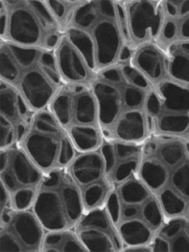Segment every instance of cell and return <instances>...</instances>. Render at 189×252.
Listing matches in <instances>:
<instances>
[{"label":"cell","mask_w":189,"mask_h":252,"mask_svg":"<svg viewBox=\"0 0 189 252\" xmlns=\"http://www.w3.org/2000/svg\"><path fill=\"white\" fill-rule=\"evenodd\" d=\"M47 108L66 131L77 152L101 147L104 139L91 87L63 84Z\"/></svg>","instance_id":"cell-4"},{"label":"cell","mask_w":189,"mask_h":252,"mask_svg":"<svg viewBox=\"0 0 189 252\" xmlns=\"http://www.w3.org/2000/svg\"><path fill=\"white\" fill-rule=\"evenodd\" d=\"M59 25L66 33L74 14L82 7L87 0H47Z\"/></svg>","instance_id":"cell-26"},{"label":"cell","mask_w":189,"mask_h":252,"mask_svg":"<svg viewBox=\"0 0 189 252\" xmlns=\"http://www.w3.org/2000/svg\"><path fill=\"white\" fill-rule=\"evenodd\" d=\"M120 3L129 54L140 44L159 40L163 30V0H122Z\"/></svg>","instance_id":"cell-8"},{"label":"cell","mask_w":189,"mask_h":252,"mask_svg":"<svg viewBox=\"0 0 189 252\" xmlns=\"http://www.w3.org/2000/svg\"><path fill=\"white\" fill-rule=\"evenodd\" d=\"M74 231L87 252H122L124 246L106 203L85 211Z\"/></svg>","instance_id":"cell-11"},{"label":"cell","mask_w":189,"mask_h":252,"mask_svg":"<svg viewBox=\"0 0 189 252\" xmlns=\"http://www.w3.org/2000/svg\"><path fill=\"white\" fill-rule=\"evenodd\" d=\"M165 48L169 54L174 84L189 91V44H175Z\"/></svg>","instance_id":"cell-23"},{"label":"cell","mask_w":189,"mask_h":252,"mask_svg":"<svg viewBox=\"0 0 189 252\" xmlns=\"http://www.w3.org/2000/svg\"><path fill=\"white\" fill-rule=\"evenodd\" d=\"M168 187L189 203V158L169 171Z\"/></svg>","instance_id":"cell-27"},{"label":"cell","mask_w":189,"mask_h":252,"mask_svg":"<svg viewBox=\"0 0 189 252\" xmlns=\"http://www.w3.org/2000/svg\"><path fill=\"white\" fill-rule=\"evenodd\" d=\"M186 222L187 219L183 216L165 218L163 224L156 234L170 241L184 229Z\"/></svg>","instance_id":"cell-29"},{"label":"cell","mask_w":189,"mask_h":252,"mask_svg":"<svg viewBox=\"0 0 189 252\" xmlns=\"http://www.w3.org/2000/svg\"><path fill=\"white\" fill-rule=\"evenodd\" d=\"M41 252H87L74 229L46 231Z\"/></svg>","instance_id":"cell-22"},{"label":"cell","mask_w":189,"mask_h":252,"mask_svg":"<svg viewBox=\"0 0 189 252\" xmlns=\"http://www.w3.org/2000/svg\"><path fill=\"white\" fill-rule=\"evenodd\" d=\"M31 209L46 231L74 229L85 210L66 166L44 173Z\"/></svg>","instance_id":"cell-5"},{"label":"cell","mask_w":189,"mask_h":252,"mask_svg":"<svg viewBox=\"0 0 189 252\" xmlns=\"http://www.w3.org/2000/svg\"><path fill=\"white\" fill-rule=\"evenodd\" d=\"M149 116L152 133L180 138L189 144V112L157 107Z\"/></svg>","instance_id":"cell-19"},{"label":"cell","mask_w":189,"mask_h":252,"mask_svg":"<svg viewBox=\"0 0 189 252\" xmlns=\"http://www.w3.org/2000/svg\"><path fill=\"white\" fill-rule=\"evenodd\" d=\"M56 70L63 84L91 87L97 76L84 51L68 33L53 50Z\"/></svg>","instance_id":"cell-13"},{"label":"cell","mask_w":189,"mask_h":252,"mask_svg":"<svg viewBox=\"0 0 189 252\" xmlns=\"http://www.w3.org/2000/svg\"><path fill=\"white\" fill-rule=\"evenodd\" d=\"M0 87V122H4L13 129L19 142L34 113L28 108L20 95L11 87L1 82Z\"/></svg>","instance_id":"cell-18"},{"label":"cell","mask_w":189,"mask_h":252,"mask_svg":"<svg viewBox=\"0 0 189 252\" xmlns=\"http://www.w3.org/2000/svg\"><path fill=\"white\" fill-rule=\"evenodd\" d=\"M126 64L146 82L152 91H158L165 84L175 85L171 77L168 50L157 39L147 41L131 50Z\"/></svg>","instance_id":"cell-12"},{"label":"cell","mask_w":189,"mask_h":252,"mask_svg":"<svg viewBox=\"0 0 189 252\" xmlns=\"http://www.w3.org/2000/svg\"><path fill=\"white\" fill-rule=\"evenodd\" d=\"M185 218L189 220V203H188L187 209H186V213H185Z\"/></svg>","instance_id":"cell-33"},{"label":"cell","mask_w":189,"mask_h":252,"mask_svg":"<svg viewBox=\"0 0 189 252\" xmlns=\"http://www.w3.org/2000/svg\"><path fill=\"white\" fill-rule=\"evenodd\" d=\"M186 231H187L188 234H189V220H187V222H186Z\"/></svg>","instance_id":"cell-34"},{"label":"cell","mask_w":189,"mask_h":252,"mask_svg":"<svg viewBox=\"0 0 189 252\" xmlns=\"http://www.w3.org/2000/svg\"><path fill=\"white\" fill-rule=\"evenodd\" d=\"M116 226L124 248L150 244L157 233L140 218L121 220Z\"/></svg>","instance_id":"cell-20"},{"label":"cell","mask_w":189,"mask_h":252,"mask_svg":"<svg viewBox=\"0 0 189 252\" xmlns=\"http://www.w3.org/2000/svg\"><path fill=\"white\" fill-rule=\"evenodd\" d=\"M137 175L154 194L168 187L169 171L152 158L143 156V153Z\"/></svg>","instance_id":"cell-21"},{"label":"cell","mask_w":189,"mask_h":252,"mask_svg":"<svg viewBox=\"0 0 189 252\" xmlns=\"http://www.w3.org/2000/svg\"><path fill=\"white\" fill-rule=\"evenodd\" d=\"M140 219L145 221L156 232L163 224L165 217L155 194L142 205Z\"/></svg>","instance_id":"cell-28"},{"label":"cell","mask_w":189,"mask_h":252,"mask_svg":"<svg viewBox=\"0 0 189 252\" xmlns=\"http://www.w3.org/2000/svg\"><path fill=\"white\" fill-rule=\"evenodd\" d=\"M0 180L11 197L37 191L44 173L18 144L0 149Z\"/></svg>","instance_id":"cell-10"},{"label":"cell","mask_w":189,"mask_h":252,"mask_svg":"<svg viewBox=\"0 0 189 252\" xmlns=\"http://www.w3.org/2000/svg\"><path fill=\"white\" fill-rule=\"evenodd\" d=\"M164 25L159 42L164 47L189 44V1L163 0Z\"/></svg>","instance_id":"cell-17"},{"label":"cell","mask_w":189,"mask_h":252,"mask_svg":"<svg viewBox=\"0 0 189 252\" xmlns=\"http://www.w3.org/2000/svg\"><path fill=\"white\" fill-rule=\"evenodd\" d=\"M17 144L44 173L67 166L77 153L69 135L48 108L32 114Z\"/></svg>","instance_id":"cell-7"},{"label":"cell","mask_w":189,"mask_h":252,"mask_svg":"<svg viewBox=\"0 0 189 252\" xmlns=\"http://www.w3.org/2000/svg\"><path fill=\"white\" fill-rule=\"evenodd\" d=\"M0 82L14 89L32 113L47 109L63 85L53 51L23 48L2 41Z\"/></svg>","instance_id":"cell-2"},{"label":"cell","mask_w":189,"mask_h":252,"mask_svg":"<svg viewBox=\"0 0 189 252\" xmlns=\"http://www.w3.org/2000/svg\"><path fill=\"white\" fill-rule=\"evenodd\" d=\"M122 252H152L150 244L143 246H128L123 249Z\"/></svg>","instance_id":"cell-32"},{"label":"cell","mask_w":189,"mask_h":252,"mask_svg":"<svg viewBox=\"0 0 189 252\" xmlns=\"http://www.w3.org/2000/svg\"><path fill=\"white\" fill-rule=\"evenodd\" d=\"M97 101L102 128L127 110L143 109L149 89L126 61L97 72L91 86Z\"/></svg>","instance_id":"cell-6"},{"label":"cell","mask_w":189,"mask_h":252,"mask_svg":"<svg viewBox=\"0 0 189 252\" xmlns=\"http://www.w3.org/2000/svg\"><path fill=\"white\" fill-rule=\"evenodd\" d=\"M171 252H189V235L186 227L169 241Z\"/></svg>","instance_id":"cell-30"},{"label":"cell","mask_w":189,"mask_h":252,"mask_svg":"<svg viewBox=\"0 0 189 252\" xmlns=\"http://www.w3.org/2000/svg\"><path fill=\"white\" fill-rule=\"evenodd\" d=\"M102 132L104 141L141 144L152 133L150 118L146 109L127 110L102 128Z\"/></svg>","instance_id":"cell-14"},{"label":"cell","mask_w":189,"mask_h":252,"mask_svg":"<svg viewBox=\"0 0 189 252\" xmlns=\"http://www.w3.org/2000/svg\"><path fill=\"white\" fill-rule=\"evenodd\" d=\"M0 252H41L45 229L32 209L1 213Z\"/></svg>","instance_id":"cell-9"},{"label":"cell","mask_w":189,"mask_h":252,"mask_svg":"<svg viewBox=\"0 0 189 252\" xmlns=\"http://www.w3.org/2000/svg\"><path fill=\"white\" fill-rule=\"evenodd\" d=\"M96 72L124 63L129 57L120 1L87 0L67 29Z\"/></svg>","instance_id":"cell-1"},{"label":"cell","mask_w":189,"mask_h":252,"mask_svg":"<svg viewBox=\"0 0 189 252\" xmlns=\"http://www.w3.org/2000/svg\"><path fill=\"white\" fill-rule=\"evenodd\" d=\"M150 246L152 247V252H171L169 241L161 236L158 235V234H155V237L152 239Z\"/></svg>","instance_id":"cell-31"},{"label":"cell","mask_w":189,"mask_h":252,"mask_svg":"<svg viewBox=\"0 0 189 252\" xmlns=\"http://www.w3.org/2000/svg\"><path fill=\"white\" fill-rule=\"evenodd\" d=\"M0 41L53 51L66 34L47 0H1Z\"/></svg>","instance_id":"cell-3"},{"label":"cell","mask_w":189,"mask_h":252,"mask_svg":"<svg viewBox=\"0 0 189 252\" xmlns=\"http://www.w3.org/2000/svg\"><path fill=\"white\" fill-rule=\"evenodd\" d=\"M115 194L121 205L141 206L153 193L142 182L137 174L130 177L124 182L115 186Z\"/></svg>","instance_id":"cell-24"},{"label":"cell","mask_w":189,"mask_h":252,"mask_svg":"<svg viewBox=\"0 0 189 252\" xmlns=\"http://www.w3.org/2000/svg\"><path fill=\"white\" fill-rule=\"evenodd\" d=\"M143 156L152 158L172 170L189 158V144L184 140L151 133L143 144Z\"/></svg>","instance_id":"cell-16"},{"label":"cell","mask_w":189,"mask_h":252,"mask_svg":"<svg viewBox=\"0 0 189 252\" xmlns=\"http://www.w3.org/2000/svg\"><path fill=\"white\" fill-rule=\"evenodd\" d=\"M66 167L80 190L109 180L100 148L91 151L77 152Z\"/></svg>","instance_id":"cell-15"},{"label":"cell","mask_w":189,"mask_h":252,"mask_svg":"<svg viewBox=\"0 0 189 252\" xmlns=\"http://www.w3.org/2000/svg\"><path fill=\"white\" fill-rule=\"evenodd\" d=\"M155 195L159 201L165 218L185 217L188 202L172 189L166 187Z\"/></svg>","instance_id":"cell-25"}]
</instances>
